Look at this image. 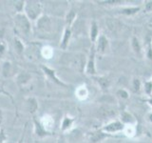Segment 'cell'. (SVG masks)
<instances>
[{"instance_id": "13", "label": "cell", "mask_w": 152, "mask_h": 143, "mask_svg": "<svg viewBox=\"0 0 152 143\" xmlns=\"http://www.w3.org/2000/svg\"><path fill=\"white\" fill-rule=\"evenodd\" d=\"M42 69L44 70V72L46 73V74H48L50 76V77L54 81L55 83H57L58 85H61V86H66L65 83H63L62 81H60L58 78L56 77L55 76V72L53 71V70H50V69H49V68H47V67H42Z\"/></svg>"}, {"instance_id": "2", "label": "cell", "mask_w": 152, "mask_h": 143, "mask_svg": "<svg viewBox=\"0 0 152 143\" xmlns=\"http://www.w3.org/2000/svg\"><path fill=\"white\" fill-rule=\"evenodd\" d=\"M14 21H15V24L17 25V27L20 29V31L22 32L25 33L26 35H30L31 32V23L28 18L24 15L22 13H18L16 14V16L14 17Z\"/></svg>"}, {"instance_id": "10", "label": "cell", "mask_w": 152, "mask_h": 143, "mask_svg": "<svg viewBox=\"0 0 152 143\" xmlns=\"http://www.w3.org/2000/svg\"><path fill=\"white\" fill-rule=\"evenodd\" d=\"M131 48L136 55L140 57L142 56V46H141L139 39H138L136 36H133L131 39Z\"/></svg>"}, {"instance_id": "19", "label": "cell", "mask_w": 152, "mask_h": 143, "mask_svg": "<svg viewBox=\"0 0 152 143\" xmlns=\"http://www.w3.org/2000/svg\"><path fill=\"white\" fill-rule=\"evenodd\" d=\"M28 110L32 114L36 111L37 109V103H36V100L34 98H30L28 100Z\"/></svg>"}, {"instance_id": "30", "label": "cell", "mask_w": 152, "mask_h": 143, "mask_svg": "<svg viewBox=\"0 0 152 143\" xmlns=\"http://www.w3.org/2000/svg\"><path fill=\"white\" fill-rule=\"evenodd\" d=\"M147 103H148V104L150 105V106L152 107V95H151V97H150L148 100H147Z\"/></svg>"}, {"instance_id": "4", "label": "cell", "mask_w": 152, "mask_h": 143, "mask_svg": "<svg viewBox=\"0 0 152 143\" xmlns=\"http://www.w3.org/2000/svg\"><path fill=\"white\" fill-rule=\"evenodd\" d=\"M95 55H96V48L93 45L90 49V52L86 64V74L88 75H95L96 74V68H95Z\"/></svg>"}, {"instance_id": "23", "label": "cell", "mask_w": 152, "mask_h": 143, "mask_svg": "<svg viewBox=\"0 0 152 143\" xmlns=\"http://www.w3.org/2000/svg\"><path fill=\"white\" fill-rule=\"evenodd\" d=\"M14 47H15L16 51L19 52V54H20V52H22L23 50H24V46H23L21 41L19 40L18 38H14Z\"/></svg>"}, {"instance_id": "9", "label": "cell", "mask_w": 152, "mask_h": 143, "mask_svg": "<svg viewBox=\"0 0 152 143\" xmlns=\"http://www.w3.org/2000/svg\"><path fill=\"white\" fill-rule=\"evenodd\" d=\"M89 36H90V40L93 43H96L98 37H99V29L98 25L95 21H92L90 24V32H89Z\"/></svg>"}, {"instance_id": "28", "label": "cell", "mask_w": 152, "mask_h": 143, "mask_svg": "<svg viewBox=\"0 0 152 143\" xmlns=\"http://www.w3.org/2000/svg\"><path fill=\"white\" fill-rule=\"evenodd\" d=\"M5 139H6V136H5V133L3 131H0V143H2Z\"/></svg>"}, {"instance_id": "1", "label": "cell", "mask_w": 152, "mask_h": 143, "mask_svg": "<svg viewBox=\"0 0 152 143\" xmlns=\"http://www.w3.org/2000/svg\"><path fill=\"white\" fill-rule=\"evenodd\" d=\"M27 17L31 20H35L42 12V6L38 1H28L25 7Z\"/></svg>"}, {"instance_id": "26", "label": "cell", "mask_w": 152, "mask_h": 143, "mask_svg": "<svg viewBox=\"0 0 152 143\" xmlns=\"http://www.w3.org/2000/svg\"><path fill=\"white\" fill-rule=\"evenodd\" d=\"M146 57L149 60H152V47L150 45L148 46V48H147V50H146Z\"/></svg>"}, {"instance_id": "5", "label": "cell", "mask_w": 152, "mask_h": 143, "mask_svg": "<svg viewBox=\"0 0 152 143\" xmlns=\"http://www.w3.org/2000/svg\"><path fill=\"white\" fill-rule=\"evenodd\" d=\"M117 114V110L112 107L111 105H103L98 109V116L102 119H107V118H111L114 117Z\"/></svg>"}, {"instance_id": "6", "label": "cell", "mask_w": 152, "mask_h": 143, "mask_svg": "<svg viewBox=\"0 0 152 143\" xmlns=\"http://www.w3.org/2000/svg\"><path fill=\"white\" fill-rule=\"evenodd\" d=\"M96 46H95V48H96V52H99V54H104V52H107V47H108V39L104 36V35H99L98 39L96 41Z\"/></svg>"}, {"instance_id": "7", "label": "cell", "mask_w": 152, "mask_h": 143, "mask_svg": "<svg viewBox=\"0 0 152 143\" xmlns=\"http://www.w3.org/2000/svg\"><path fill=\"white\" fill-rule=\"evenodd\" d=\"M50 27V21L48 16H42L37 21V28L41 31H49Z\"/></svg>"}, {"instance_id": "24", "label": "cell", "mask_w": 152, "mask_h": 143, "mask_svg": "<svg viewBox=\"0 0 152 143\" xmlns=\"http://www.w3.org/2000/svg\"><path fill=\"white\" fill-rule=\"evenodd\" d=\"M31 76L27 74H21L20 75H19V77H18V81L19 82H23V83H26L27 81L30 79Z\"/></svg>"}, {"instance_id": "3", "label": "cell", "mask_w": 152, "mask_h": 143, "mask_svg": "<svg viewBox=\"0 0 152 143\" xmlns=\"http://www.w3.org/2000/svg\"><path fill=\"white\" fill-rule=\"evenodd\" d=\"M125 124H123L120 120H114L107 123V125L103 126L100 130L102 132L107 133V135H110V133H115L119 132H124V129H125Z\"/></svg>"}, {"instance_id": "32", "label": "cell", "mask_w": 152, "mask_h": 143, "mask_svg": "<svg viewBox=\"0 0 152 143\" xmlns=\"http://www.w3.org/2000/svg\"><path fill=\"white\" fill-rule=\"evenodd\" d=\"M0 121H1V112H0Z\"/></svg>"}, {"instance_id": "29", "label": "cell", "mask_w": 152, "mask_h": 143, "mask_svg": "<svg viewBox=\"0 0 152 143\" xmlns=\"http://www.w3.org/2000/svg\"><path fill=\"white\" fill-rule=\"evenodd\" d=\"M4 51H5V47H4V45H3V44H0V55H2V54L4 52Z\"/></svg>"}, {"instance_id": "21", "label": "cell", "mask_w": 152, "mask_h": 143, "mask_svg": "<svg viewBox=\"0 0 152 143\" xmlns=\"http://www.w3.org/2000/svg\"><path fill=\"white\" fill-rule=\"evenodd\" d=\"M144 89H145V93L147 95H152V82L151 81H145L144 84Z\"/></svg>"}, {"instance_id": "15", "label": "cell", "mask_w": 152, "mask_h": 143, "mask_svg": "<svg viewBox=\"0 0 152 143\" xmlns=\"http://www.w3.org/2000/svg\"><path fill=\"white\" fill-rule=\"evenodd\" d=\"M109 135H107V133H104V132H102L101 130H100L99 132L93 133V135L91 136V137H90V138H91L93 142H97V141H100V140L104 139V138L107 137Z\"/></svg>"}, {"instance_id": "18", "label": "cell", "mask_w": 152, "mask_h": 143, "mask_svg": "<svg viewBox=\"0 0 152 143\" xmlns=\"http://www.w3.org/2000/svg\"><path fill=\"white\" fill-rule=\"evenodd\" d=\"M141 87H142V83L139 78H133L132 80V88H133V91H134L135 93H138L140 92L141 90Z\"/></svg>"}, {"instance_id": "25", "label": "cell", "mask_w": 152, "mask_h": 143, "mask_svg": "<svg viewBox=\"0 0 152 143\" xmlns=\"http://www.w3.org/2000/svg\"><path fill=\"white\" fill-rule=\"evenodd\" d=\"M145 12H152V0L149 1H145Z\"/></svg>"}, {"instance_id": "27", "label": "cell", "mask_w": 152, "mask_h": 143, "mask_svg": "<svg viewBox=\"0 0 152 143\" xmlns=\"http://www.w3.org/2000/svg\"><path fill=\"white\" fill-rule=\"evenodd\" d=\"M101 3H104V4H117V3H123V1L121 0H110V1H103Z\"/></svg>"}, {"instance_id": "20", "label": "cell", "mask_w": 152, "mask_h": 143, "mask_svg": "<svg viewBox=\"0 0 152 143\" xmlns=\"http://www.w3.org/2000/svg\"><path fill=\"white\" fill-rule=\"evenodd\" d=\"M77 97L81 99H85L88 97V90L86 89V87H80L77 90Z\"/></svg>"}, {"instance_id": "12", "label": "cell", "mask_w": 152, "mask_h": 143, "mask_svg": "<svg viewBox=\"0 0 152 143\" xmlns=\"http://www.w3.org/2000/svg\"><path fill=\"white\" fill-rule=\"evenodd\" d=\"M94 78L97 81V83L99 84L102 91H107L108 89L110 82H109V80L107 77H104V76H96V77H94Z\"/></svg>"}, {"instance_id": "33", "label": "cell", "mask_w": 152, "mask_h": 143, "mask_svg": "<svg viewBox=\"0 0 152 143\" xmlns=\"http://www.w3.org/2000/svg\"><path fill=\"white\" fill-rule=\"evenodd\" d=\"M151 82H152V80H151Z\"/></svg>"}, {"instance_id": "22", "label": "cell", "mask_w": 152, "mask_h": 143, "mask_svg": "<svg viewBox=\"0 0 152 143\" xmlns=\"http://www.w3.org/2000/svg\"><path fill=\"white\" fill-rule=\"evenodd\" d=\"M116 94L118 95L119 97H121L123 99H127L128 97H129V94H128L127 91H126L125 89H120L117 91Z\"/></svg>"}, {"instance_id": "11", "label": "cell", "mask_w": 152, "mask_h": 143, "mask_svg": "<svg viewBox=\"0 0 152 143\" xmlns=\"http://www.w3.org/2000/svg\"><path fill=\"white\" fill-rule=\"evenodd\" d=\"M123 124L125 125H132V123L135 122V118L132 116V114L127 112H123L121 114V120Z\"/></svg>"}, {"instance_id": "14", "label": "cell", "mask_w": 152, "mask_h": 143, "mask_svg": "<svg viewBox=\"0 0 152 143\" xmlns=\"http://www.w3.org/2000/svg\"><path fill=\"white\" fill-rule=\"evenodd\" d=\"M141 8L138 7H126V8H123L121 9L119 13L122 14H125V15H133V14L137 13L138 12H140Z\"/></svg>"}, {"instance_id": "16", "label": "cell", "mask_w": 152, "mask_h": 143, "mask_svg": "<svg viewBox=\"0 0 152 143\" xmlns=\"http://www.w3.org/2000/svg\"><path fill=\"white\" fill-rule=\"evenodd\" d=\"M74 121L73 118H70L68 116H65V118L63 119V123H62V131H66L69 129L72 125V123Z\"/></svg>"}, {"instance_id": "31", "label": "cell", "mask_w": 152, "mask_h": 143, "mask_svg": "<svg viewBox=\"0 0 152 143\" xmlns=\"http://www.w3.org/2000/svg\"><path fill=\"white\" fill-rule=\"evenodd\" d=\"M149 120L152 122V114H149Z\"/></svg>"}, {"instance_id": "8", "label": "cell", "mask_w": 152, "mask_h": 143, "mask_svg": "<svg viewBox=\"0 0 152 143\" xmlns=\"http://www.w3.org/2000/svg\"><path fill=\"white\" fill-rule=\"evenodd\" d=\"M70 36H71V30L69 27H66L65 29V32H64V35H63V38H62V41H61V44H60V48L62 50H66L68 48L69 45V42L70 39Z\"/></svg>"}, {"instance_id": "17", "label": "cell", "mask_w": 152, "mask_h": 143, "mask_svg": "<svg viewBox=\"0 0 152 143\" xmlns=\"http://www.w3.org/2000/svg\"><path fill=\"white\" fill-rule=\"evenodd\" d=\"M76 18V13L74 10H70L69 12V13L66 14V22L68 24V27H69L71 24L73 23V21L75 20Z\"/></svg>"}]
</instances>
